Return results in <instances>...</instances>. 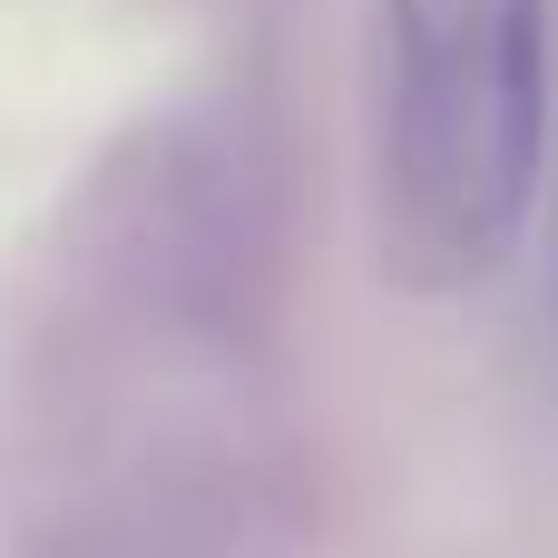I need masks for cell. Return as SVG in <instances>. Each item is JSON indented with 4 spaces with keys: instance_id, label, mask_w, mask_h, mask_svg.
Listing matches in <instances>:
<instances>
[{
    "instance_id": "1",
    "label": "cell",
    "mask_w": 558,
    "mask_h": 558,
    "mask_svg": "<svg viewBox=\"0 0 558 558\" xmlns=\"http://www.w3.org/2000/svg\"><path fill=\"white\" fill-rule=\"evenodd\" d=\"M392 245L412 275H490L530 226L549 137V0H383Z\"/></svg>"
}]
</instances>
